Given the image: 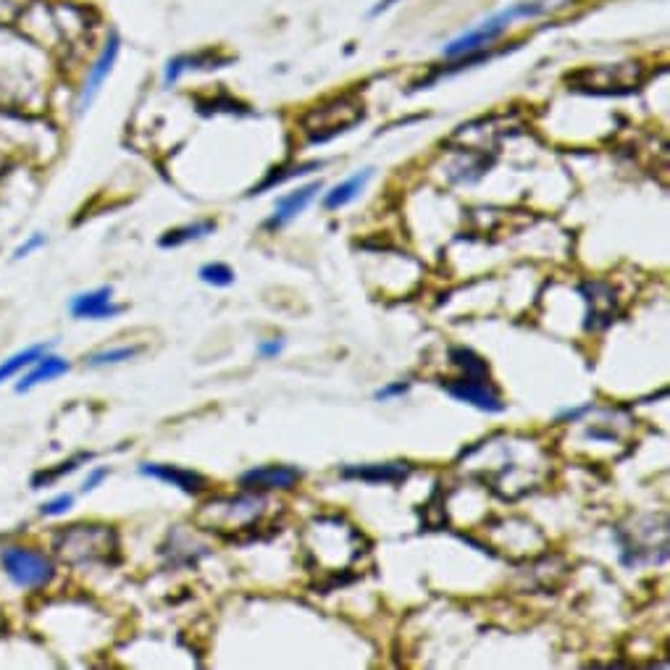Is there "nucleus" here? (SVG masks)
Wrapping results in <instances>:
<instances>
[{
	"label": "nucleus",
	"instance_id": "1",
	"mask_svg": "<svg viewBox=\"0 0 670 670\" xmlns=\"http://www.w3.org/2000/svg\"><path fill=\"white\" fill-rule=\"evenodd\" d=\"M53 550L69 565L108 563V555L119 550V539L111 526L74 523L53 536Z\"/></svg>",
	"mask_w": 670,
	"mask_h": 670
},
{
	"label": "nucleus",
	"instance_id": "2",
	"mask_svg": "<svg viewBox=\"0 0 670 670\" xmlns=\"http://www.w3.org/2000/svg\"><path fill=\"white\" fill-rule=\"evenodd\" d=\"M544 11H547V6H544L542 0H531V3H513V6L502 8V11L492 14L489 19H484L479 27L468 29V32H463L460 37H455L452 43L445 45L442 56L445 58L473 56V53L489 48L494 40H500V37L508 32L513 22H518V19H534V16L544 14Z\"/></svg>",
	"mask_w": 670,
	"mask_h": 670
},
{
	"label": "nucleus",
	"instance_id": "3",
	"mask_svg": "<svg viewBox=\"0 0 670 670\" xmlns=\"http://www.w3.org/2000/svg\"><path fill=\"white\" fill-rule=\"evenodd\" d=\"M0 568L6 579L22 592H40L56 579V560L48 552L27 547V544H8L0 550Z\"/></svg>",
	"mask_w": 670,
	"mask_h": 670
},
{
	"label": "nucleus",
	"instance_id": "4",
	"mask_svg": "<svg viewBox=\"0 0 670 670\" xmlns=\"http://www.w3.org/2000/svg\"><path fill=\"white\" fill-rule=\"evenodd\" d=\"M360 119H363V103L353 95H342V98L321 103L305 113L303 132L308 134L311 142H326L337 137L339 132H347Z\"/></svg>",
	"mask_w": 670,
	"mask_h": 670
},
{
	"label": "nucleus",
	"instance_id": "5",
	"mask_svg": "<svg viewBox=\"0 0 670 670\" xmlns=\"http://www.w3.org/2000/svg\"><path fill=\"white\" fill-rule=\"evenodd\" d=\"M266 513V497L261 492H245L237 497H219L208 500L200 510V515H213L219 531H247L258 526Z\"/></svg>",
	"mask_w": 670,
	"mask_h": 670
},
{
	"label": "nucleus",
	"instance_id": "6",
	"mask_svg": "<svg viewBox=\"0 0 670 670\" xmlns=\"http://www.w3.org/2000/svg\"><path fill=\"white\" fill-rule=\"evenodd\" d=\"M119 53H121V37H119V32H111V35L106 37L103 48H100L98 58H95L90 69H87L85 82H82V87H79L77 116H85V113L90 111V106L100 95L103 85H106V79L111 77L113 66H116V61H119Z\"/></svg>",
	"mask_w": 670,
	"mask_h": 670
},
{
	"label": "nucleus",
	"instance_id": "7",
	"mask_svg": "<svg viewBox=\"0 0 670 670\" xmlns=\"http://www.w3.org/2000/svg\"><path fill=\"white\" fill-rule=\"evenodd\" d=\"M442 389L458 402H466V405L484 410V413H505L508 410V402L502 400V395L489 384V379L460 376V379L442 381Z\"/></svg>",
	"mask_w": 670,
	"mask_h": 670
},
{
	"label": "nucleus",
	"instance_id": "8",
	"mask_svg": "<svg viewBox=\"0 0 670 670\" xmlns=\"http://www.w3.org/2000/svg\"><path fill=\"white\" fill-rule=\"evenodd\" d=\"M69 311L79 321H113V318H119L121 313L127 311V305L116 303L111 284H103V287H95V290L79 292V295L71 297Z\"/></svg>",
	"mask_w": 670,
	"mask_h": 670
},
{
	"label": "nucleus",
	"instance_id": "9",
	"mask_svg": "<svg viewBox=\"0 0 670 670\" xmlns=\"http://www.w3.org/2000/svg\"><path fill=\"white\" fill-rule=\"evenodd\" d=\"M303 471L295 466H255L240 476V489L245 492H290L300 484Z\"/></svg>",
	"mask_w": 670,
	"mask_h": 670
},
{
	"label": "nucleus",
	"instance_id": "10",
	"mask_svg": "<svg viewBox=\"0 0 670 670\" xmlns=\"http://www.w3.org/2000/svg\"><path fill=\"white\" fill-rule=\"evenodd\" d=\"M581 297L589 305V311H586V332H602L607 326L613 324L615 316V292L610 284L605 282H586L581 284Z\"/></svg>",
	"mask_w": 670,
	"mask_h": 670
},
{
	"label": "nucleus",
	"instance_id": "11",
	"mask_svg": "<svg viewBox=\"0 0 670 670\" xmlns=\"http://www.w3.org/2000/svg\"><path fill=\"white\" fill-rule=\"evenodd\" d=\"M137 473L140 476H148V479L163 481V484H171V487H177L179 492L184 494H203L205 489L211 487V481L205 479L203 473L192 471V468H179V466H169V463H140L137 466Z\"/></svg>",
	"mask_w": 670,
	"mask_h": 670
},
{
	"label": "nucleus",
	"instance_id": "12",
	"mask_svg": "<svg viewBox=\"0 0 670 670\" xmlns=\"http://www.w3.org/2000/svg\"><path fill=\"white\" fill-rule=\"evenodd\" d=\"M321 190H324V184L311 182V184H305V187H297L295 192L282 195V198L276 200L274 213L263 221V229H268V232H279V229H284V226L290 224V221H295L297 216H300V213H303L305 208L316 200V195Z\"/></svg>",
	"mask_w": 670,
	"mask_h": 670
},
{
	"label": "nucleus",
	"instance_id": "13",
	"mask_svg": "<svg viewBox=\"0 0 670 670\" xmlns=\"http://www.w3.org/2000/svg\"><path fill=\"white\" fill-rule=\"evenodd\" d=\"M69 371H71L69 360L61 358V355H56L53 350H50V353H45L43 358L35 360V363H32V366H29L22 376H19V381H16V392H19V395L32 392V389L43 387V384H48V381L61 379V376H66Z\"/></svg>",
	"mask_w": 670,
	"mask_h": 670
},
{
	"label": "nucleus",
	"instance_id": "14",
	"mask_svg": "<svg viewBox=\"0 0 670 670\" xmlns=\"http://www.w3.org/2000/svg\"><path fill=\"white\" fill-rule=\"evenodd\" d=\"M342 479H355L363 484H402L410 476L408 463H366V466H345L339 471Z\"/></svg>",
	"mask_w": 670,
	"mask_h": 670
},
{
	"label": "nucleus",
	"instance_id": "15",
	"mask_svg": "<svg viewBox=\"0 0 670 670\" xmlns=\"http://www.w3.org/2000/svg\"><path fill=\"white\" fill-rule=\"evenodd\" d=\"M371 179H374V169H363L353 177H347L345 182L334 184L332 190L324 192V208L326 211H339V208L350 205L355 198H360V192L366 190Z\"/></svg>",
	"mask_w": 670,
	"mask_h": 670
},
{
	"label": "nucleus",
	"instance_id": "16",
	"mask_svg": "<svg viewBox=\"0 0 670 670\" xmlns=\"http://www.w3.org/2000/svg\"><path fill=\"white\" fill-rule=\"evenodd\" d=\"M216 229H219V224H216L213 219L192 221V224L174 226V229H169L166 234H161L158 245H161L163 250H174V247H182V245H190V242L205 240V237H211Z\"/></svg>",
	"mask_w": 670,
	"mask_h": 670
},
{
	"label": "nucleus",
	"instance_id": "17",
	"mask_svg": "<svg viewBox=\"0 0 670 670\" xmlns=\"http://www.w3.org/2000/svg\"><path fill=\"white\" fill-rule=\"evenodd\" d=\"M50 350H53V345H48V342H37V345H27L24 350H16L14 355H8L6 360H0V384H3V381L19 379L35 360H40L45 353H50Z\"/></svg>",
	"mask_w": 670,
	"mask_h": 670
},
{
	"label": "nucleus",
	"instance_id": "18",
	"mask_svg": "<svg viewBox=\"0 0 670 670\" xmlns=\"http://www.w3.org/2000/svg\"><path fill=\"white\" fill-rule=\"evenodd\" d=\"M90 460H92V452H79V455H74V458L58 463L56 468H43V471H37L29 484H32V489H48V487H53L56 481L64 479V476H71L74 471H79V468L85 466V463H90Z\"/></svg>",
	"mask_w": 670,
	"mask_h": 670
},
{
	"label": "nucleus",
	"instance_id": "19",
	"mask_svg": "<svg viewBox=\"0 0 670 670\" xmlns=\"http://www.w3.org/2000/svg\"><path fill=\"white\" fill-rule=\"evenodd\" d=\"M450 363L452 366H458L460 371H463V376H471V379H489L487 360L473 353L471 347H452Z\"/></svg>",
	"mask_w": 670,
	"mask_h": 670
},
{
	"label": "nucleus",
	"instance_id": "20",
	"mask_svg": "<svg viewBox=\"0 0 670 670\" xmlns=\"http://www.w3.org/2000/svg\"><path fill=\"white\" fill-rule=\"evenodd\" d=\"M316 169H324V161L297 163V166H282V169H274L266 179H263L261 184H258V187H253V192H250V195H261V192L271 190V187H276V184H284L287 179L303 177V174H308V171H316Z\"/></svg>",
	"mask_w": 670,
	"mask_h": 670
},
{
	"label": "nucleus",
	"instance_id": "21",
	"mask_svg": "<svg viewBox=\"0 0 670 670\" xmlns=\"http://www.w3.org/2000/svg\"><path fill=\"white\" fill-rule=\"evenodd\" d=\"M142 353L140 345H119V347H106V350H98V353L87 355V366L90 368H106V366H119V363H127L134 360Z\"/></svg>",
	"mask_w": 670,
	"mask_h": 670
},
{
	"label": "nucleus",
	"instance_id": "22",
	"mask_svg": "<svg viewBox=\"0 0 670 670\" xmlns=\"http://www.w3.org/2000/svg\"><path fill=\"white\" fill-rule=\"evenodd\" d=\"M200 282L203 284H211V287H232L234 284V268L229 266V263H221V261H213V263H205V266H200L198 271Z\"/></svg>",
	"mask_w": 670,
	"mask_h": 670
},
{
	"label": "nucleus",
	"instance_id": "23",
	"mask_svg": "<svg viewBox=\"0 0 670 670\" xmlns=\"http://www.w3.org/2000/svg\"><path fill=\"white\" fill-rule=\"evenodd\" d=\"M74 500H77V497L71 492L56 494L53 500L40 505V515H45V518H61V515H66L71 508H74Z\"/></svg>",
	"mask_w": 670,
	"mask_h": 670
},
{
	"label": "nucleus",
	"instance_id": "24",
	"mask_svg": "<svg viewBox=\"0 0 670 670\" xmlns=\"http://www.w3.org/2000/svg\"><path fill=\"white\" fill-rule=\"evenodd\" d=\"M45 242H48V237H45L43 232L29 234L27 240H24L22 245H19V247H16V250H14V261H24V258H29V255L37 253V250H40V247H45Z\"/></svg>",
	"mask_w": 670,
	"mask_h": 670
},
{
	"label": "nucleus",
	"instance_id": "25",
	"mask_svg": "<svg viewBox=\"0 0 670 670\" xmlns=\"http://www.w3.org/2000/svg\"><path fill=\"white\" fill-rule=\"evenodd\" d=\"M592 410H594V402H586V405H581V408H565V410H560L558 416H555V424H558V426L576 424V421H581V418L589 416Z\"/></svg>",
	"mask_w": 670,
	"mask_h": 670
},
{
	"label": "nucleus",
	"instance_id": "26",
	"mask_svg": "<svg viewBox=\"0 0 670 670\" xmlns=\"http://www.w3.org/2000/svg\"><path fill=\"white\" fill-rule=\"evenodd\" d=\"M408 392H410V381H392V384H387V387L376 389L374 397L379 402H387V400H395V397L408 395Z\"/></svg>",
	"mask_w": 670,
	"mask_h": 670
},
{
	"label": "nucleus",
	"instance_id": "27",
	"mask_svg": "<svg viewBox=\"0 0 670 670\" xmlns=\"http://www.w3.org/2000/svg\"><path fill=\"white\" fill-rule=\"evenodd\" d=\"M108 476H111V471H108L106 466H95L90 473H87L85 484H82V492H85V494L95 492V489H98L100 484L108 479Z\"/></svg>",
	"mask_w": 670,
	"mask_h": 670
},
{
	"label": "nucleus",
	"instance_id": "28",
	"mask_svg": "<svg viewBox=\"0 0 670 670\" xmlns=\"http://www.w3.org/2000/svg\"><path fill=\"white\" fill-rule=\"evenodd\" d=\"M282 350H284L282 339H266V342L258 345V355H261V358H276Z\"/></svg>",
	"mask_w": 670,
	"mask_h": 670
}]
</instances>
